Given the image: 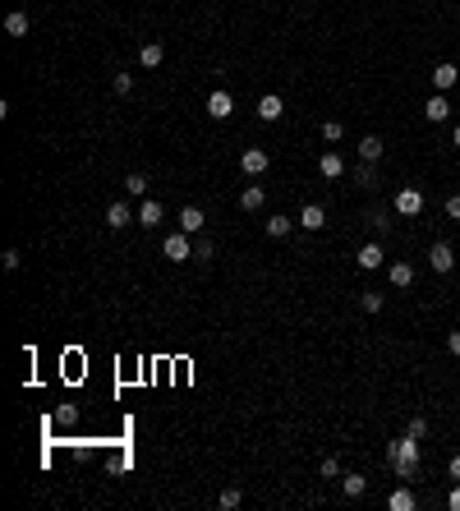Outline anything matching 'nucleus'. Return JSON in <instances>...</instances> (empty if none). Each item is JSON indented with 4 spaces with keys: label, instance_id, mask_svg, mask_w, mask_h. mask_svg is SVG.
<instances>
[{
    "label": "nucleus",
    "instance_id": "obj_24",
    "mask_svg": "<svg viewBox=\"0 0 460 511\" xmlns=\"http://www.w3.org/2000/svg\"><path fill=\"white\" fill-rule=\"evenodd\" d=\"M5 33H10V37H23V33H28V14H23V10H14L10 19H5Z\"/></svg>",
    "mask_w": 460,
    "mask_h": 511
},
{
    "label": "nucleus",
    "instance_id": "obj_7",
    "mask_svg": "<svg viewBox=\"0 0 460 511\" xmlns=\"http://www.w3.org/2000/svg\"><path fill=\"white\" fill-rule=\"evenodd\" d=\"M208 111H212V120H226V115L235 111V97H230L226 88H212V97H208Z\"/></svg>",
    "mask_w": 460,
    "mask_h": 511
},
{
    "label": "nucleus",
    "instance_id": "obj_3",
    "mask_svg": "<svg viewBox=\"0 0 460 511\" xmlns=\"http://www.w3.org/2000/svg\"><path fill=\"white\" fill-rule=\"evenodd\" d=\"M267 166H272L267 147H244V152H240V171H244V175H263Z\"/></svg>",
    "mask_w": 460,
    "mask_h": 511
},
{
    "label": "nucleus",
    "instance_id": "obj_14",
    "mask_svg": "<svg viewBox=\"0 0 460 511\" xmlns=\"http://www.w3.org/2000/svg\"><path fill=\"white\" fill-rule=\"evenodd\" d=\"M203 226H208V217H203V208H194V203H189V208L180 212V231L198 235V231H203Z\"/></svg>",
    "mask_w": 460,
    "mask_h": 511
},
{
    "label": "nucleus",
    "instance_id": "obj_11",
    "mask_svg": "<svg viewBox=\"0 0 460 511\" xmlns=\"http://www.w3.org/2000/svg\"><path fill=\"white\" fill-rule=\"evenodd\" d=\"M456 83H460V69L456 65H438V69H433V88H438V92H451Z\"/></svg>",
    "mask_w": 460,
    "mask_h": 511
},
{
    "label": "nucleus",
    "instance_id": "obj_35",
    "mask_svg": "<svg viewBox=\"0 0 460 511\" xmlns=\"http://www.w3.org/2000/svg\"><path fill=\"white\" fill-rule=\"evenodd\" d=\"M447 350H451V355H460V332H451V336H447Z\"/></svg>",
    "mask_w": 460,
    "mask_h": 511
},
{
    "label": "nucleus",
    "instance_id": "obj_17",
    "mask_svg": "<svg viewBox=\"0 0 460 511\" xmlns=\"http://www.w3.org/2000/svg\"><path fill=\"white\" fill-rule=\"evenodd\" d=\"M354 258H359V267H364V272H378V267H382V245H364L359 249V254H354Z\"/></svg>",
    "mask_w": 460,
    "mask_h": 511
},
{
    "label": "nucleus",
    "instance_id": "obj_23",
    "mask_svg": "<svg viewBox=\"0 0 460 511\" xmlns=\"http://www.w3.org/2000/svg\"><path fill=\"white\" fill-rule=\"evenodd\" d=\"M124 194H129V199H143V194H148V175H138V171L124 175Z\"/></svg>",
    "mask_w": 460,
    "mask_h": 511
},
{
    "label": "nucleus",
    "instance_id": "obj_9",
    "mask_svg": "<svg viewBox=\"0 0 460 511\" xmlns=\"http://www.w3.org/2000/svg\"><path fill=\"white\" fill-rule=\"evenodd\" d=\"M424 115H428V124H442L451 115V101H447V92H433L428 97V106H424Z\"/></svg>",
    "mask_w": 460,
    "mask_h": 511
},
{
    "label": "nucleus",
    "instance_id": "obj_33",
    "mask_svg": "<svg viewBox=\"0 0 460 511\" xmlns=\"http://www.w3.org/2000/svg\"><path fill=\"white\" fill-rule=\"evenodd\" d=\"M447 217H451V222H460V194H451V199H447Z\"/></svg>",
    "mask_w": 460,
    "mask_h": 511
},
{
    "label": "nucleus",
    "instance_id": "obj_22",
    "mask_svg": "<svg viewBox=\"0 0 460 511\" xmlns=\"http://www.w3.org/2000/svg\"><path fill=\"white\" fill-rule=\"evenodd\" d=\"M354 185L373 189V185H378V166H373V161H359V166H354Z\"/></svg>",
    "mask_w": 460,
    "mask_h": 511
},
{
    "label": "nucleus",
    "instance_id": "obj_26",
    "mask_svg": "<svg viewBox=\"0 0 460 511\" xmlns=\"http://www.w3.org/2000/svg\"><path fill=\"white\" fill-rule=\"evenodd\" d=\"M368 226H373L378 235H387V231H391V217H387V208H373V212H368Z\"/></svg>",
    "mask_w": 460,
    "mask_h": 511
},
{
    "label": "nucleus",
    "instance_id": "obj_37",
    "mask_svg": "<svg viewBox=\"0 0 460 511\" xmlns=\"http://www.w3.org/2000/svg\"><path fill=\"white\" fill-rule=\"evenodd\" d=\"M451 143H456V147H460V124H456V129H451Z\"/></svg>",
    "mask_w": 460,
    "mask_h": 511
},
{
    "label": "nucleus",
    "instance_id": "obj_16",
    "mask_svg": "<svg viewBox=\"0 0 460 511\" xmlns=\"http://www.w3.org/2000/svg\"><path fill=\"white\" fill-rule=\"evenodd\" d=\"M263 203H267V189H263V185H244V194H240V208H244V212H258Z\"/></svg>",
    "mask_w": 460,
    "mask_h": 511
},
{
    "label": "nucleus",
    "instance_id": "obj_31",
    "mask_svg": "<svg viewBox=\"0 0 460 511\" xmlns=\"http://www.w3.org/2000/svg\"><path fill=\"white\" fill-rule=\"evenodd\" d=\"M240 489H226V493H221V511H235V507H240Z\"/></svg>",
    "mask_w": 460,
    "mask_h": 511
},
{
    "label": "nucleus",
    "instance_id": "obj_8",
    "mask_svg": "<svg viewBox=\"0 0 460 511\" xmlns=\"http://www.w3.org/2000/svg\"><path fill=\"white\" fill-rule=\"evenodd\" d=\"M428 263H433V272H451V267H456V254H451L447 240H438V245L428 249Z\"/></svg>",
    "mask_w": 460,
    "mask_h": 511
},
{
    "label": "nucleus",
    "instance_id": "obj_10",
    "mask_svg": "<svg viewBox=\"0 0 460 511\" xmlns=\"http://www.w3.org/2000/svg\"><path fill=\"white\" fill-rule=\"evenodd\" d=\"M318 171H322V180H340V175H345V157H340V152H322L318 157Z\"/></svg>",
    "mask_w": 460,
    "mask_h": 511
},
{
    "label": "nucleus",
    "instance_id": "obj_15",
    "mask_svg": "<svg viewBox=\"0 0 460 511\" xmlns=\"http://www.w3.org/2000/svg\"><path fill=\"white\" fill-rule=\"evenodd\" d=\"M258 115H263L267 124H272V120H281V115H285V101L276 97V92H267V97L258 101Z\"/></svg>",
    "mask_w": 460,
    "mask_h": 511
},
{
    "label": "nucleus",
    "instance_id": "obj_12",
    "mask_svg": "<svg viewBox=\"0 0 460 511\" xmlns=\"http://www.w3.org/2000/svg\"><path fill=\"white\" fill-rule=\"evenodd\" d=\"M299 226H304V231H322V226H327V212H322L318 203H304V212H299Z\"/></svg>",
    "mask_w": 460,
    "mask_h": 511
},
{
    "label": "nucleus",
    "instance_id": "obj_4",
    "mask_svg": "<svg viewBox=\"0 0 460 511\" xmlns=\"http://www.w3.org/2000/svg\"><path fill=\"white\" fill-rule=\"evenodd\" d=\"M424 212V194L410 185V189H396V217H419Z\"/></svg>",
    "mask_w": 460,
    "mask_h": 511
},
{
    "label": "nucleus",
    "instance_id": "obj_18",
    "mask_svg": "<svg viewBox=\"0 0 460 511\" xmlns=\"http://www.w3.org/2000/svg\"><path fill=\"white\" fill-rule=\"evenodd\" d=\"M161 56H166L161 42H143V46H138V65H143V69H157V65H161Z\"/></svg>",
    "mask_w": 460,
    "mask_h": 511
},
{
    "label": "nucleus",
    "instance_id": "obj_30",
    "mask_svg": "<svg viewBox=\"0 0 460 511\" xmlns=\"http://www.w3.org/2000/svg\"><path fill=\"white\" fill-rule=\"evenodd\" d=\"M405 433L424 442V438H428V419H424V415H415V419H410V429H405Z\"/></svg>",
    "mask_w": 460,
    "mask_h": 511
},
{
    "label": "nucleus",
    "instance_id": "obj_2",
    "mask_svg": "<svg viewBox=\"0 0 460 511\" xmlns=\"http://www.w3.org/2000/svg\"><path fill=\"white\" fill-rule=\"evenodd\" d=\"M161 254L171 258V263H189V258H194V245H189V231H175V235H166Z\"/></svg>",
    "mask_w": 460,
    "mask_h": 511
},
{
    "label": "nucleus",
    "instance_id": "obj_27",
    "mask_svg": "<svg viewBox=\"0 0 460 511\" xmlns=\"http://www.w3.org/2000/svg\"><path fill=\"white\" fill-rule=\"evenodd\" d=\"M340 134H345L340 120H322V143H340Z\"/></svg>",
    "mask_w": 460,
    "mask_h": 511
},
{
    "label": "nucleus",
    "instance_id": "obj_29",
    "mask_svg": "<svg viewBox=\"0 0 460 511\" xmlns=\"http://www.w3.org/2000/svg\"><path fill=\"white\" fill-rule=\"evenodd\" d=\"M110 83H115V92H120V97H129V92H134V74H124V69L110 78Z\"/></svg>",
    "mask_w": 460,
    "mask_h": 511
},
{
    "label": "nucleus",
    "instance_id": "obj_6",
    "mask_svg": "<svg viewBox=\"0 0 460 511\" xmlns=\"http://www.w3.org/2000/svg\"><path fill=\"white\" fill-rule=\"evenodd\" d=\"M161 217H166V208H161L157 199H143V203H138V226H143V231L161 226Z\"/></svg>",
    "mask_w": 460,
    "mask_h": 511
},
{
    "label": "nucleus",
    "instance_id": "obj_5",
    "mask_svg": "<svg viewBox=\"0 0 460 511\" xmlns=\"http://www.w3.org/2000/svg\"><path fill=\"white\" fill-rule=\"evenodd\" d=\"M134 222H138V217H134L129 203H110V208H106V226H110V231H124V226H134Z\"/></svg>",
    "mask_w": 460,
    "mask_h": 511
},
{
    "label": "nucleus",
    "instance_id": "obj_28",
    "mask_svg": "<svg viewBox=\"0 0 460 511\" xmlns=\"http://www.w3.org/2000/svg\"><path fill=\"white\" fill-rule=\"evenodd\" d=\"M359 309L364 313H378V309H382V295H378V290H364V295H359Z\"/></svg>",
    "mask_w": 460,
    "mask_h": 511
},
{
    "label": "nucleus",
    "instance_id": "obj_34",
    "mask_svg": "<svg viewBox=\"0 0 460 511\" xmlns=\"http://www.w3.org/2000/svg\"><path fill=\"white\" fill-rule=\"evenodd\" d=\"M447 475H451V479H456V484H460V452L451 456V466H447Z\"/></svg>",
    "mask_w": 460,
    "mask_h": 511
},
{
    "label": "nucleus",
    "instance_id": "obj_1",
    "mask_svg": "<svg viewBox=\"0 0 460 511\" xmlns=\"http://www.w3.org/2000/svg\"><path fill=\"white\" fill-rule=\"evenodd\" d=\"M387 461H391L396 479H415L419 475V438H396L391 447H387Z\"/></svg>",
    "mask_w": 460,
    "mask_h": 511
},
{
    "label": "nucleus",
    "instance_id": "obj_20",
    "mask_svg": "<svg viewBox=\"0 0 460 511\" xmlns=\"http://www.w3.org/2000/svg\"><path fill=\"white\" fill-rule=\"evenodd\" d=\"M387 507H391V511H415L419 502H415V493H410V489H391V498H387Z\"/></svg>",
    "mask_w": 460,
    "mask_h": 511
},
{
    "label": "nucleus",
    "instance_id": "obj_36",
    "mask_svg": "<svg viewBox=\"0 0 460 511\" xmlns=\"http://www.w3.org/2000/svg\"><path fill=\"white\" fill-rule=\"evenodd\" d=\"M447 507H451V511H460V484H456V489H451V498H447Z\"/></svg>",
    "mask_w": 460,
    "mask_h": 511
},
{
    "label": "nucleus",
    "instance_id": "obj_25",
    "mask_svg": "<svg viewBox=\"0 0 460 511\" xmlns=\"http://www.w3.org/2000/svg\"><path fill=\"white\" fill-rule=\"evenodd\" d=\"M290 217H267V235H272V240H285V235H290Z\"/></svg>",
    "mask_w": 460,
    "mask_h": 511
},
{
    "label": "nucleus",
    "instance_id": "obj_21",
    "mask_svg": "<svg viewBox=\"0 0 460 511\" xmlns=\"http://www.w3.org/2000/svg\"><path fill=\"white\" fill-rule=\"evenodd\" d=\"M340 489H345V498H364V493H368V479H364V475H345V479H340Z\"/></svg>",
    "mask_w": 460,
    "mask_h": 511
},
{
    "label": "nucleus",
    "instance_id": "obj_13",
    "mask_svg": "<svg viewBox=\"0 0 460 511\" xmlns=\"http://www.w3.org/2000/svg\"><path fill=\"white\" fill-rule=\"evenodd\" d=\"M387 281H391L396 290H405L410 281H415V267H410V263H401V258H396V263L387 267Z\"/></svg>",
    "mask_w": 460,
    "mask_h": 511
},
{
    "label": "nucleus",
    "instance_id": "obj_32",
    "mask_svg": "<svg viewBox=\"0 0 460 511\" xmlns=\"http://www.w3.org/2000/svg\"><path fill=\"white\" fill-rule=\"evenodd\" d=\"M340 475V461L336 456H322V479H336Z\"/></svg>",
    "mask_w": 460,
    "mask_h": 511
},
{
    "label": "nucleus",
    "instance_id": "obj_19",
    "mask_svg": "<svg viewBox=\"0 0 460 511\" xmlns=\"http://www.w3.org/2000/svg\"><path fill=\"white\" fill-rule=\"evenodd\" d=\"M387 152V143H382V138H378V134H368V138H359V157H364V161H378V157H382Z\"/></svg>",
    "mask_w": 460,
    "mask_h": 511
}]
</instances>
